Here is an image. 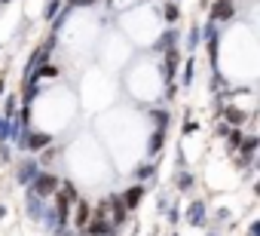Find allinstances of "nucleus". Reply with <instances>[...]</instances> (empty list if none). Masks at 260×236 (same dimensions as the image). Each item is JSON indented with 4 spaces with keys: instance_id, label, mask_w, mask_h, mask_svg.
<instances>
[{
    "instance_id": "obj_34",
    "label": "nucleus",
    "mask_w": 260,
    "mask_h": 236,
    "mask_svg": "<svg viewBox=\"0 0 260 236\" xmlns=\"http://www.w3.org/2000/svg\"><path fill=\"white\" fill-rule=\"evenodd\" d=\"M175 4H178V0H175Z\"/></svg>"
},
{
    "instance_id": "obj_29",
    "label": "nucleus",
    "mask_w": 260,
    "mask_h": 236,
    "mask_svg": "<svg viewBox=\"0 0 260 236\" xmlns=\"http://www.w3.org/2000/svg\"><path fill=\"white\" fill-rule=\"evenodd\" d=\"M7 215H10V212H7V205H0V221H4Z\"/></svg>"
},
{
    "instance_id": "obj_11",
    "label": "nucleus",
    "mask_w": 260,
    "mask_h": 236,
    "mask_svg": "<svg viewBox=\"0 0 260 236\" xmlns=\"http://www.w3.org/2000/svg\"><path fill=\"white\" fill-rule=\"evenodd\" d=\"M19 104H22L19 92H10V95H4V107H0V113H4L7 120H13V116L19 113Z\"/></svg>"
},
{
    "instance_id": "obj_7",
    "label": "nucleus",
    "mask_w": 260,
    "mask_h": 236,
    "mask_svg": "<svg viewBox=\"0 0 260 236\" xmlns=\"http://www.w3.org/2000/svg\"><path fill=\"white\" fill-rule=\"evenodd\" d=\"M74 205H77V212H74V218H71V224H74L77 230H86V224L92 221V205H89V202H86L83 196H80V199H77Z\"/></svg>"
},
{
    "instance_id": "obj_27",
    "label": "nucleus",
    "mask_w": 260,
    "mask_h": 236,
    "mask_svg": "<svg viewBox=\"0 0 260 236\" xmlns=\"http://www.w3.org/2000/svg\"><path fill=\"white\" fill-rule=\"evenodd\" d=\"M169 221L178 224V221H181V212H178V209H169Z\"/></svg>"
},
{
    "instance_id": "obj_9",
    "label": "nucleus",
    "mask_w": 260,
    "mask_h": 236,
    "mask_svg": "<svg viewBox=\"0 0 260 236\" xmlns=\"http://www.w3.org/2000/svg\"><path fill=\"white\" fill-rule=\"evenodd\" d=\"M187 224L193 227H205V199H196L187 205Z\"/></svg>"
},
{
    "instance_id": "obj_13",
    "label": "nucleus",
    "mask_w": 260,
    "mask_h": 236,
    "mask_svg": "<svg viewBox=\"0 0 260 236\" xmlns=\"http://www.w3.org/2000/svg\"><path fill=\"white\" fill-rule=\"evenodd\" d=\"M172 46H178V28H169V31H162L153 49H156V52H166V49H172Z\"/></svg>"
},
{
    "instance_id": "obj_23",
    "label": "nucleus",
    "mask_w": 260,
    "mask_h": 236,
    "mask_svg": "<svg viewBox=\"0 0 260 236\" xmlns=\"http://www.w3.org/2000/svg\"><path fill=\"white\" fill-rule=\"evenodd\" d=\"M13 160V144H0V163H10Z\"/></svg>"
},
{
    "instance_id": "obj_31",
    "label": "nucleus",
    "mask_w": 260,
    "mask_h": 236,
    "mask_svg": "<svg viewBox=\"0 0 260 236\" xmlns=\"http://www.w3.org/2000/svg\"><path fill=\"white\" fill-rule=\"evenodd\" d=\"M7 4H13V0H0V7H7Z\"/></svg>"
},
{
    "instance_id": "obj_12",
    "label": "nucleus",
    "mask_w": 260,
    "mask_h": 236,
    "mask_svg": "<svg viewBox=\"0 0 260 236\" xmlns=\"http://www.w3.org/2000/svg\"><path fill=\"white\" fill-rule=\"evenodd\" d=\"M162 19H166L169 28H175L181 22V7L175 4V0H166V4H162Z\"/></svg>"
},
{
    "instance_id": "obj_32",
    "label": "nucleus",
    "mask_w": 260,
    "mask_h": 236,
    "mask_svg": "<svg viewBox=\"0 0 260 236\" xmlns=\"http://www.w3.org/2000/svg\"><path fill=\"white\" fill-rule=\"evenodd\" d=\"M0 126H4V113H0Z\"/></svg>"
},
{
    "instance_id": "obj_17",
    "label": "nucleus",
    "mask_w": 260,
    "mask_h": 236,
    "mask_svg": "<svg viewBox=\"0 0 260 236\" xmlns=\"http://www.w3.org/2000/svg\"><path fill=\"white\" fill-rule=\"evenodd\" d=\"M169 120H172V116H169V110H150V123H153V129H169Z\"/></svg>"
},
{
    "instance_id": "obj_30",
    "label": "nucleus",
    "mask_w": 260,
    "mask_h": 236,
    "mask_svg": "<svg viewBox=\"0 0 260 236\" xmlns=\"http://www.w3.org/2000/svg\"><path fill=\"white\" fill-rule=\"evenodd\" d=\"M254 193H257V196H260V181H257V184H254Z\"/></svg>"
},
{
    "instance_id": "obj_26",
    "label": "nucleus",
    "mask_w": 260,
    "mask_h": 236,
    "mask_svg": "<svg viewBox=\"0 0 260 236\" xmlns=\"http://www.w3.org/2000/svg\"><path fill=\"white\" fill-rule=\"evenodd\" d=\"M248 236H260V218H257V221L248 227Z\"/></svg>"
},
{
    "instance_id": "obj_19",
    "label": "nucleus",
    "mask_w": 260,
    "mask_h": 236,
    "mask_svg": "<svg viewBox=\"0 0 260 236\" xmlns=\"http://www.w3.org/2000/svg\"><path fill=\"white\" fill-rule=\"evenodd\" d=\"M193 71H196V58L190 55L187 65H184V74H181V86H190V83H193Z\"/></svg>"
},
{
    "instance_id": "obj_5",
    "label": "nucleus",
    "mask_w": 260,
    "mask_h": 236,
    "mask_svg": "<svg viewBox=\"0 0 260 236\" xmlns=\"http://www.w3.org/2000/svg\"><path fill=\"white\" fill-rule=\"evenodd\" d=\"M236 16V4L233 0H214L208 7V22H230Z\"/></svg>"
},
{
    "instance_id": "obj_8",
    "label": "nucleus",
    "mask_w": 260,
    "mask_h": 236,
    "mask_svg": "<svg viewBox=\"0 0 260 236\" xmlns=\"http://www.w3.org/2000/svg\"><path fill=\"white\" fill-rule=\"evenodd\" d=\"M25 209H28V215H31L34 221H40V224H43V215H46V199L25 193Z\"/></svg>"
},
{
    "instance_id": "obj_28",
    "label": "nucleus",
    "mask_w": 260,
    "mask_h": 236,
    "mask_svg": "<svg viewBox=\"0 0 260 236\" xmlns=\"http://www.w3.org/2000/svg\"><path fill=\"white\" fill-rule=\"evenodd\" d=\"M7 95V77H0V98Z\"/></svg>"
},
{
    "instance_id": "obj_16",
    "label": "nucleus",
    "mask_w": 260,
    "mask_h": 236,
    "mask_svg": "<svg viewBox=\"0 0 260 236\" xmlns=\"http://www.w3.org/2000/svg\"><path fill=\"white\" fill-rule=\"evenodd\" d=\"M254 151H260V138L257 135H248V138H242V144H239V154L245 157V163L251 160V154Z\"/></svg>"
},
{
    "instance_id": "obj_10",
    "label": "nucleus",
    "mask_w": 260,
    "mask_h": 236,
    "mask_svg": "<svg viewBox=\"0 0 260 236\" xmlns=\"http://www.w3.org/2000/svg\"><path fill=\"white\" fill-rule=\"evenodd\" d=\"M132 178H135L138 184L153 181V178H156V163H138V166H135V172H132Z\"/></svg>"
},
{
    "instance_id": "obj_24",
    "label": "nucleus",
    "mask_w": 260,
    "mask_h": 236,
    "mask_svg": "<svg viewBox=\"0 0 260 236\" xmlns=\"http://www.w3.org/2000/svg\"><path fill=\"white\" fill-rule=\"evenodd\" d=\"M242 138H245V135H242L239 129H233V132H230V148H236V151H239V144H242Z\"/></svg>"
},
{
    "instance_id": "obj_14",
    "label": "nucleus",
    "mask_w": 260,
    "mask_h": 236,
    "mask_svg": "<svg viewBox=\"0 0 260 236\" xmlns=\"http://www.w3.org/2000/svg\"><path fill=\"white\" fill-rule=\"evenodd\" d=\"M162 148H166V129H153V132H150V138H147V154H150V157H156Z\"/></svg>"
},
{
    "instance_id": "obj_18",
    "label": "nucleus",
    "mask_w": 260,
    "mask_h": 236,
    "mask_svg": "<svg viewBox=\"0 0 260 236\" xmlns=\"http://www.w3.org/2000/svg\"><path fill=\"white\" fill-rule=\"evenodd\" d=\"M61 7H64L61 0H46V7H43V19H46V22H52V19L61 13Z\"/></svg>"
},
{
    "instance_id": "obj_21",
    "label": "nucleus",
    "mask_w": 260,
    "mask_h": 236,
    "mask_svg": "<svg viewBox=\"0 0 260 236\" xmlns=\"http://www.w3.org/2000/svg\"><path fill=\"white\" fill-rule=\"evenodd\" d=\"M223 113H226V120H230L233 126H242V123H245V110H239V107H226Z\"/></svg>"
},
{
    "instance_id": "obj_3",
    "label": "nucleus",
    "mask_w": 260,
    "mask_h": 236,
    "mask_svg": "<svg viewBox=\"0 0 260 236\" xmlns=\"http://www.w3.org/2000/svg\"><path fill=\"white\" fill-rule=\"evenodd\" d=\"M37 172H40V163H37V157H31V154H28V160H22V163L16 166V184L28 187V184L37 178Z\"/></svg>"
},
{
    "instance_id": "obj_25",
    "label": "nucleus",
    "mask_w": 260,
    "mask_h": 236,
    "mask_svg": "<svg viewBox=\"0 0 260 236\" xmlns=\"http://www.w3.org/2000/svg\"><path fill=\"white\" fill-rule=\"evenodd\" d=\"M193 132H199V123L196 120H187L184 123V135H193Z\"/></svg>"
},
{
    "instance_id": "obj_1",
    "label": "nucleus",
    "mask_w": 260,
    "mask_h": 236,
    "mask_svg": "<svg viewBox=\"0 0 260 236\" xmlns=\"http://www.w3.org/2000/svg\"><path fill=\"white\" fill-rule=\"evenodd\" d=\"M61 187V178L55 175V172H49V169H40L37 172V178L28 184V193L31 196H40V199H52V193Z\"/></svg>"
},
{
    "instance_id": "obj_33",
    "label": "nucleus",
    "mask_w": 260,
    "mask_h": 236,
    "mask_svg": "<svg viewBox=\"0 0 260 236\" xmlns=\"http://www.w3.org/2000/svg\"><path fill=\"white\" fill-rule=\"evenodd\" d=\"M257 169H260V163H257Z\"/></svg>"
},
{
    "instance_id": "obj_4",
    "label": "nucleus",
    "mask_w": 260,
    "mask_h": 236,
    "mask_svg": "<svg viewBox=\"0 0 260 236\" xmlns=\"http://www.w3.org/2000/svg\"><path fill=\"white\" fill-rule=\"evenodd\" d=\"M107 218H110V224L119 230L125 221H128V209L122 205V199H119V193H110L107 196Z\"/></svg>"
},
{
    "instance_id": "obj_6",
    "label": "nucleus",
    "mask_w": 260,
    "mask_h": 236,
    "mask_svg": "<svg viewBox=\"0 0 260 236\" xmlns=\"http://www.w3.org/2000/svg\"><path fill=\"white\" fill-rule=\"evenodd\" d=\"M144 193H147V187H144V184H138V181H135V184H132V187H125V190H122V193H119V199H122V205H125V209H128V212H135V209H138V205H141V202H144Z\"/></svg>"
},
{
    "instance_id": "obj_20",
    "label": "nucleus",
    "mask_w": 260,
    "mask_h": 236,
    "mask_svg": "<svg viewBox=\"0 0 260 236\" xmlns=\"http://www.w3.org/2000/svg\"><path fill=\"white\" fill-rule=\"evenodd\" d=\"M175 187H178V190H190V187H193V175H190L187 169L178 172V175H175Z\"/></svg>"
},
{
    "instance_id": "obj_15",
    "label": "nucleus",
    "mask_w": 260,
    "mask_h": 236,
    "mask_svg": "<svg viewBox=\"0 0 260 236\" xmlns=\"http://www.w3.org/2000/svg\"><path fill=\"white\" fill-rule=\"evenodd\" d=\"M202 46V28L199 25H190V31H187V43H184V49L187 52H196Z\"/></svg>"
},
{
    "instance_id": "obj_22",
    "label": "nucleus",
    "mask_w": 260,
    "mask_h": 236,
    "mask_svg": "<svg viewBox=\"0 0 260 236\" xmlns=\"http://www.w3.org/2000/svg\"><path fill=\"white\" fill-rule=\"evenodd\" d=\"M64 4H68L71 10H83V7H95L98 0H64Z\"/></svg>"
},
{
    "instance_id": "obj_2",
    "label": "nucleus",
    "mask_w": 260,
    "mask_h": 236,
    "mask_svg": "<svg viewBox=\"0 0 260 236\" xmlns=\"http://www.w3.org/2000/svg\"><path fill=\"white\" fill-rule=\"evenodd\" d=\"M52 144V135L49 132H43V129H25V135L19 138V151H25V154H31V157H37L40 151H46Z\"/></svg>"
}]
</instances>
